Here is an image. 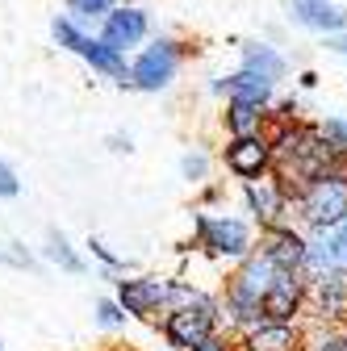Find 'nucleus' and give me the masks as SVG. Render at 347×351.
Instances as JSON below:
<instances>
[{"label":"nucleus","mask_w":347,"mask_h":351,"mask_svg":"<svg viewBox=\"0 0 347 351\" xmlns=\"http://www.w3.org/2000/svg\"><path fill=\"white\" fill-rule=\"evenodd\" d=\"M301 280H326V276H347V213L335 226H314L301 255Z\"/></svg>","instance_id":"obj_1"},{"label":"nucleus","mask_w":347,"mask_h":351,"mask_svg":"<svg viewBox=\"0 0 347 351\" xmlns=\"http://www.w3.org/2000/svg\"><path fill=\"white\" fill-rule=\"evenodd\" d=\"M213 322H218V305L205 293H193L184 305H176V314L167 318V339H171V347L193 351L201 339L213 335Z\"/></svg>","instance_id":"obj_2"},{"label":"nucleus","mask_w":347,"mask_h":351,"mask_svg":"<svg viewBox=\"0 0 347 351\" xmlns=\"http://www.w3.org/2000/svg\"><path fill=\"white\" fill-rule=\"evenodd\" d=\"M347 213V184L331 176H314L310 184H301V217L310 226H335Z\"/></svg>","instance_id":"obj_3"},{"label":"nucleus","mask_w":347,"mask_h":351,"mask_svg":"<svg viewBox=\"0 0 347 351\" xmlns=\"http://www.w3.org/2000/svg\"><path fill=\"white\" fill-rule=\"evenodd\" d=\"M259 310H264V322H293L306 310V285H301V276L297 272H276V280L259 297Z\"/></svg>","instance_id":"obj_4"},{"label":"nucleus","mask_w":347,"mask_h":351,"mask_svg":"<svg viewBox=\"0 0 347 351\" xmlns=\"http://www.w3.org/2000/svg\"><path fill=\"white\" fill-rule=\"evenodd\" d=\"M176 67H180V51H176V42L159 38L155 47L134 63V71H130V84L143 88V93H159V88H167V84H171Z\"/></svg>","instance_id":"obj_5"},{"label":"nucleus","mask_w":347,"mask_h":351,"mask_svg":"<svg viewBox=\"0 0 347 351\" xmlns=\"http://www.w3.org/2000/svg\"><path fill=\"white\" fill-rule=\"evenodd\" d=\"M197 230H201V243L222 259H243L251 251V230L235 217H197Z\"/></svg>","instance_id":"obj_6"},{"label":"nucleus","mask_w":347,"mask_h":351,"mask_svg":"<svg viewBox=\"0 0 347 351\" xmlns=\"http://www.w3.org/2000/svg\"><path fill=\"white\" fill-rule=\"evenodd\" d=\"M289 21L318 34H335V29H347V9L335 5V0H289Z\"/></svg>","instance_id":"obj_7"},{"label":"nucleus","mask_w":347,"mask_h":351,"mask_svg":"<svg viewBox=\"0 0 347 351\" xmlns=\"http://www.w3.org/2000/svg\"><path fill=\"white\" fill-rule=\"evenodd\" d=\"M272 163V143L268 138H259V134H243V138H235L230 147H226V167L235 171V176H259Z\"/></svg>","instance_id":"obj_8"},{"label":"nucleus","mask_w":347,"mask_h":351,"mask_svg":"<svg viewBox=\"0 0 347 351\" xmlns=\"http://www.w3.org/2000/svg\"><path fill=\"white\" fill-rule=\"evenodd\" d=\"M259 251H264L280 272H297V268H301V255H306V239H301L293 226L280 222V226H268L264 247H259Z\"/></svg>","instance_id":"obj_9"},{"label":"nucleus","mask_w":347,"mask_h":351,"mask_svg":"<svg viewBox=\"0 0 347 351\" xmlns=\"http://www.w3.org/2000/svg\"><path fill=\"white\" fill-rule=\"evenodd\" d=\"M167 280H121L117 289V305L125 314H151L167 301Z\"/></svg>","instance_id":"obj_10"},{"label":"nucleus","mask_w":347,"mask_h":351,"mask_svg":"<svg viewBox=\"0 0 347 351\" xmlns=\"http://www.w3.org/2000/svg\"><path fill=\"white\" fill-rule=\"evenodd\" d=\"M143 34H147V13L143 9H109L105 13V42L113 51L134 47V42H143Z\"/></svg>","instance_id":"obj_11"},{"label":"nucleus","mask_w":347,"mask_h":351,"mask_svg":"<svg viewBox=\"0 0 347 351\" xmlns=\"http://www.w3.org/2000/svg\"><path fill=\"white\" fill-rule=\"evenodd\" d=\"M310 310L322 322H335L347 314V276H326V280H310Z\"/></svg>","instance_id":"obj_12"},{"label":"nucleus","mask_w":347,"mask_h":351,"mask_svg":"<svg viewBox=\"0 0 347 351\" xmlns=\"http://www.w3.org/2000/svg\"><path fill=\"white\" fill-rule=\"evenodd\" d=\"M247 205L264 226H280V213H285V189L280 180H247Z\"/></svg>","instance_id":"obj_13"},{"label":"nucleus","mask_w":347,"mask_h":351,"mask_svg":"<svg viewBox=\"0 0 347 351\" xmlns=\"http://www.w3.org/2000/svg\"><path fill=\"white\" fill-rule=\"evenodd\" d=\"M247 347L251 351H297L301 330L293 322H259V326L247 330Z\"/></svg>","instance_id":"obj_14"},{"label":"nucleus","mask_w":347,"mask_h":351,"mask_svg":"<svg viewBox=\"0 0 347 351\" xmlns=\"http://www.w3.org/2000/svg\"><path fill=\"white\" fill-rule=\"evenodd\" d=\"M75 55H84V59H88L97 71L113 75L117 84H125V80H130V71H125V63H121V51H113L105 38H101V42H93V38H80V42H75Z\"/></svg>","instance_id":"obj_15"},{"label":"nucleus","mask_w":347,"mask_h":351,"mask_svg":"<svg viewBox=\"0 0 347 351\" xmlns=\"http://www.w3.org/2000/svg\"><path fill=\"white\" fill-rule=\"evenodd\" d=\"M243 71H255L259 80L276 84L289 67H285V59L272 47H264V42H243Z\"/></svg>","instance_id":"obj_16"},{"label":"nucleus","mask_w":347,"mask_h":351,"mask_svg":"<svg viewBox=\"0 0 347 351\" xmlns=\"http://www.w3.org/2000/svg\"><path fill=\"white\" fill-rule=\"evenodd\" d=\"M222 93L230 101H251V105H268L272 101V84L268 80H259L255 71H239L230 80H222Z\"/></svg>","instance_id":"obj_17"},{"label":"nucleus","mask_w":347,"mask_h":351,"mask_svg":"<svg viewBox=\"0 0 347 351\" xmlns=\"http://www.w3.org/2000/svg\"><path fill=\"white\" fill-rule=\"evenodd\" d=\"M226 125H230V134H235V138H243V134H259V125H264V105H251V101H230Z\"/></svg>","instance_id":"obj_18"},{"label":"nucleus","mask_w":347,"mask_h":351,"mask_svg":"<svg viewBox=\"0 0 347 351\" xmlns=\"http://www.w3.org/2000/svg\"><path fill=\"white\" fill-rule=\"evenodd\" d=\"M47 255L59 263V268H67V272H84V259L67 247V239L63 234H51V247H47Z\"/></svg>","instance_id":"obj_19"},{"label":"nucleus","mask_w":347,"mask_h":351,"mask_svg":"<svg viewBox=\"0 0 347 351\" xmlns=\"http://www.w3.org/2000/svg\"><path fill=\"white\" fill-rule=\"evenodd\" d=\"M310 351H347V330H322V335H314Z\"/></svg>","instance_id":"obj_20"},{"label":"nucleus","mask_w":347,"mask_h":351,"mask_svg":"<svg viewBox=\"0 0 347 351\" xmlns=\"http://www.w3.org/2000/svg\"><path fill=\"white\" fill-rule=\"evenodd\" d=\"M71 5V13H80V17H105L109 9H113V0H67Z\"/></svg>","instance_id":"obj_21"},{"label":"nucleus","mask_w":347,"mask_h":351,"mask_svg":"<svg viewBox=\"0 0 347 351\" xmlns=\"http://www.w3.org/2000/svg\"><path fill=\"white\" fill-rule=\"evenodd\" d=\"M97 318H101V326H121L125 322V310H121L117 301H101L97 305Z\"/></svg>","instance_id":"obj_22"},{"label":"nucleus","mask_w":347,"mask_h":351,"mask_svg":"<svg viewBox=\"0 0 347 351\" xmlns=\"http://www.w3.org/2000/svg\"><path fill=\"white\" fill-rule=\"evenodd\" d=\"M322 134H326L331 143L347 147V117H326V125H322Z\"/></svg>","instance_id":"obj_23"},{"label":"nucleus","mask_w":347,"mask_h":351,"mask_svg":"<svg viewBox=\"0 0 347 351\" xmlns=\"http://www.w3.org/2000/svg\"><path fill=\"white\" fill-rule=\"evenodd\" d=\"M21 193V184H17V176L5 167V163H0V197H17Z\"/></svg>","instance_id":"obj_24"},{"label":"nucleus","mask_w":347,"mask_h":351,"mask_svg":"<svg viewBox=\"0 0 347 351\" xmlns=\"http://www.w3.org/2000/svg\"><path fill=\"white\" fill-rule=\"evenodd\" d=\"M88 247H93V255H101V259L109 263V268H125V259H121V255H113V251H109V247H105L101 239H93Z\"/></svg>","instance_id":"obj_25"},{"label":"nucleus","mask_w":347,"mask_h":351,"mask_svg":"<svg viewBox=\"0 0 347 351\" xmlns=\"http://www.w3.org/2000/svg\"><path fill=\"white\" fill-rule=\"evenodd\" d=\"M184 176H189V180H201V176H205V155H184Z\"/></svg>","instance_id":"obj_26"},{"label":"nucleus","mask_w":347,"mask_h":351,"mask_svg":"<svg viewBox=\"0 0 347 351\" xmlns=\"http://www.w3.org/2000/svg\"><path fill=\"white\" fill-rule=\"evenodd\" d=\"M326 51H335V55H343L347 59V34L343 29H335V34H326V42H322Z\"/></svg>","instance_id":"obj_27"},{"label":"nucleus","mask_w":347,"mask_h":351,"mask_svg":"<svg viewBox=\"0 0 347 351\" xmlns=\"http://www.w3.org/2000/svg\"><path fill=\"white\" fill-rule=\"evenodd\" d=\"M193 351H226V343H218V339H213V335H209V339H201V343H197Z\"/></svg>","instance_id":"obj_28"}]
</instances>
